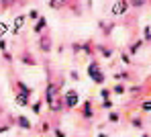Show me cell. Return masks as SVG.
I'll use <instances>...</instances> for the list:
<instances>
[{"label": "cell", "instance_id": "1", "mask_svg": "<svg viewBox=\"0 0 151 137\" xmlns=\"http://www.w3.org/2000/svg\"><path fill=\"white\" fill-rule=\"evenodd\" d=\"M88 76H90L96 84L104 82V76H102V72H100V68H98V63H96V61H92V63L88 66Z\"/></svg>", "mask_w": 151, "mask_h": 137}, {"label": "cell", "instance_id": "2", "mask_svg": "<svg viewBox=\"0 0 151 137\" xmlns=\"http://www.w3.org/2000/svg\"><path fill=\"white\" fill-rule=\"evenodd\" d=\"M55 92H57V90H55V86L49 84V86H47V102H49V109L51 110H59V109H61V107H59V102H55Z\"/></svg>", "mask_w": 151, "mask_h": 137}, {"label": "cell", "instance_id": "3", "mask_svg": "<svg viewBox=\"0 0 151 137\" xmlns=\"http://www.w3.org/2000/svg\"><path fill=\"white\" fill-rule=\"evenodd\" d=\"M78 102H80L78 92H76V90H68V94H65V107L74 109V107H78Z\"/></svg>", "mask_w": 151, "mask_h": 137}, {"label": "cell", "instance_id": "4", "mask_svg": "<svg viewBox=\"0 0 151 137\" xmlns=\"http://www.w3.org/2000/svg\"><path fill=\"white\" fill-rule=\"evenodd\" d=\"M127 6H129V4H127V0H119V2H114V6H112V10H110V12H112L114 17L125 14V12H127Z\"/></svg>", "mask_w": 151, "mask_h": 137}, {"label": "cell", "instance_id": "5", "mask_svg": "<svg viewBox=\"0 0 151 137\" xmlns=\"http://www.w3.org/2000/svg\"><path fill=\"white\" fill-rule=\"evenodd\" d=\"M23 25H25V17L21 14V17H17V19H14V25H12V33H21V31H23Z\"/></svg>", "mask_w": 151, "mask_h": 137}, {"label": "cell", "instance_id": "6", "mask_svg": "<svg viewBox=\"0 0 151 137\" xmlns=\"http://www.w3.org/2000/svg\"><path fill=\"white\" fill-rule=\"evenodd\" d=\"M51 39L49 37H43V39H41V43H39V45H41V49H43V51H49L51 49V43H49Z\"/></svg>", "mask_w": 151, "mask_h": 137}, {"label": "cell", "instance_id": "7", "mask_svg": "<svg viewBox=\"0 0 151 137\" xmlns=\"http://www.w3.org/2000/svg\"><path fill=\"white\" fill-rule=\"evenodd\" d=\"M63 4H65V0H49V6H51V8H55V10L61 8Z\"/></svg>", "mask_w": 151, "mask_h": 137}, {"label": "cell", "instance_id": "8", "mask_svg": "<svg viewBox=\"0 0 151 137\" xmlns=\"http://www.w3.org/2000/svg\"><path fill=\"white\" fill-rule=\"evenodd\" d=\"M19 125L23 129H31V123H29V119H25V117H19Z\"/></svg>", "mask_w": 151, "mask_h": 137}, {"label": "cell", "instance_id": "9", "mask_svg": "<svg viewBox=\"0 0 151 137\" xmlns=\"http://www.w3.org/2000/svg\"><path fill=\"white\" fill-rule=\"evenodd\" d=\"M41 29H45V17H41V19L37 21V25H35V31H37V33H39Z\"/></svg>", "mask_w": 151, "mask_h": 137}, {"label": "cell", "instance_id": "10", "mask_svg": "<svg viewBox=\"0 0 151 137\" xmlns=\"http://www.w3.org/2000/svg\"><path fill=\"white\" fill-rule=\"evenodd\" d=\"M17 100H19V105H29V96H27V94H19V96H17Z\"/></svg>", "mask_w": 151, "mask_h": 137}, {"label": "cell", "instance_id": "11", "mask_svg": "<svg viewBox=\"0 0 151 137\" xmlns=\"http://www.w3.org/2000/svg\"><path fill=\"white\" fill-rule=\"evenodd\" d=\"M145 2H147V0H131V4H133L135 8H141V6H143Z\"/></svg>", "mask_w": 151, "mask_h": 137}, {"label": "cell", "instance_id": "12", "mask_svg": "<svg viewBox=\"0 0 151 137\" xmlns=\"http://www.w3.org/2000/svg\"><path fill=\"white\" fill-rule=\"evenodd\" d=\"M84 107H86V109H84V115H86V117H92V109H90L92 105H90V102H86Z\"/></svg>", "mask_w": 151, "mask_h": 137}, {"label": "cell", "instance_id": "13", "mask_svg": "<svg viewBox=\"0 0 151 137\" xmlns=\"http://www.w3.org/2000/svg\"><path fill=\"white\" fill-rule=\"evenodd\" d=\"M6 31H8V25H6V23H2V21H0V39H2V35H4V33H6Z\"/></svg>", "mask_w": 151, "mask_h": 137}, {"label": "cell", "instance_id": "14", "mask_svg": "<svg viewBox=\"0 0 151 137\" xmlns=\"http://www.w3.org/2000/svg\"><path fill=\"white\" fill-rule=\"evenodd\" d=\"M100 94H102V98H104V100H108V96H110V90H102Z\"/></svg>", "mask_w": 151, "mask_h": 137}, {"label": "cell", "instance_id": "15", "mask_svg": "<svg viewBox=\"0 0 151 137\" xmlns=\"http://www.w3.org/2000/svg\"><path fill=\"white\" fill-rule=\"evenodd\" d=\"M33 110H35V112H41V102H35V105H33Z\"/></svg>", "mask_w": 151, "mask_h": 137}, {"label": "cell", "instance_id": "16", "mask_svg": "<svg viewBox=\"0 0 151 137\" xmlns=\"http://www.w3.org/2000/svg\"><path fill=\"white\" fill-rule=\"evenodd\" d=\"M112 92H116V94H123V92H125V88H123V86H116Z\"/></svg>", "mask_w": 151, "mask_h": 137}, {"label": "cell", "instance_id": "17", "mask_svg": "<svg viewBox=\"0 0 151 137\" xmlns=\"http://www.w3.org/2000/svg\"><path fill=\"white\" fill-rule=\"evenodd\" d=\"M143 110H151V102L147 100V102H143Z\"/></svg>", "mask_w": 151, "mask_h": 137}, {"label": "cell", "instance_id": "18", "mask_svg": "<svg viewBox=\"0 0 151 137\" xmlns=\"http://www.w3.org/2000/svg\"><path fill=\"white\" fill-rule=\"evenodd\" d=\"M145 37H147V39H151V27L145 29Z\"/></svg>", "mask_w": 151, "mask_h": 137}, {"label": "cell", "instance_id": "19", "mask_svg": "<svg viewBox=\"0 0 151 137\" xmlns=\"http://www.w3.org/2000/svg\"><path fill=\"white\" fill-rule=\"evenodd\" d=\"M12 2H14V0H2V4H4V6H8V4H12Z\"/></svg>", "mask_w": 151, "mask_h": 137}, {"label": "cell", "instance_id": "20", "mask_svg": "<svg viewBox=\"0 0 151 137\" xmlns=\"http://www.w3.org/2000/svg\"><path fill=\"white\" fill-rule=\"evenodd\" d=\"M55 137H65V135H63V131H55Z\"/></svg>", "mask_w": 151, "mask_h": 137}, {"label": "cell", "instance_id": "21", "mask_svg": "<svg viewBox=\"0 0 151 137\" xmlns=\"http://www.w3.org/2000/svg\"><path fill=\"white\" fill-rule=\"evenodd\" d=\"M98 137H108V135H104V133H100V135H98Z\"/></svg>", "mask_w": 151, "mask_h": 137}, {"label": "cell", "instance_id": "22", "mask_svg": "<svg viewBox=\"0 0 151 137\" xmlns=\"http://www.w3.org/2000/svg\"><path fill=\"white\" fill-rule=\"evenodd\" d=\"M143 137H147V135H143Z\"/></svg>", "mask_w": 151, "mask_h": 137}]
</instances>
